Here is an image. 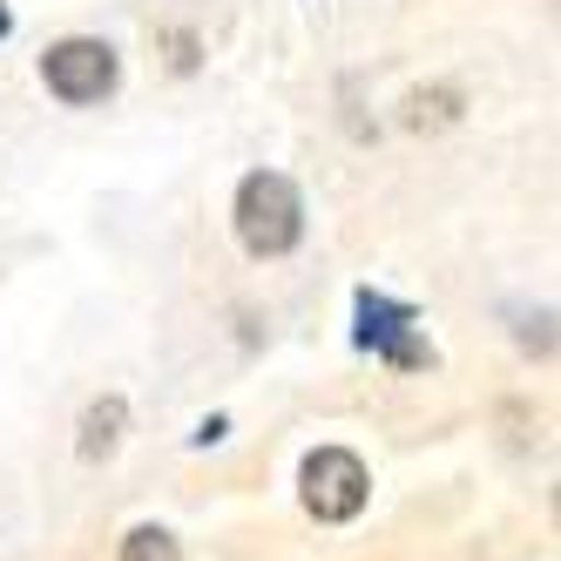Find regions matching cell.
<instances>
[{
    "label": "cell",
    "instance_id": "1",
    "mask_svg": "<svg viewBox=\"0 0 561 561\" xmlns=\"http://www.w3.org/2000/svg\"><path fill=\"white\" fill-rule=\"evenodd\" d=\"M237 244H244L251 257H285L298 251V237H305V196L291 176H277V170H251L244 183H237Z\"/></svg>",
    "mask_w": 561,
    "mask_h": 561
},
{
    "label": "cell",
    "instance_id": "2",
    "mask_svg": "<svg viewBox=\"0 0 561 561\" xmlns=\"http://www.w3.org/2000/svg\"><path fill=\"white\" fill-rule=\"evenodd\" d=\"M352 311H358V332H352V339L366 345V352H379L386 366H399V373L433 366V345L413 332V325H420L413 305H392V298H379V291H358Z\"/></svg>",
    "mask_w": 561,
    "mask_h": 561
},
{
    "label": "cell",
    "instance_id": "3",
    "mask_svg": "<svg viewBox=\"0 0 561 561\" xmlns=\"http://www.w3.org/2000/svg\"><path fill=\"white\" fill-rule=\"evenodd\" d=\"M115 48L108 42H89V34H75V42H55L48 61H42V82L68 102V108H82V102H102L115 89Z\"/></svg>",
    "mask_w": 561,
    "mask_h": 561
},
{
    "label": "cell",
    "instance_id": "4",
    "mask_svg": "<svg viewBox=\"0 0 561 561\" xmlns=\"http://www.w3.org/2000/svg\"><path fill=\"white\" fill-rule=\"evenodd\" d=\"M298 480H305V507H311L318 520H352L358 507H366V494H373L366 460L345 454V447H318Z\"/></svg>",
    "mask_w": 561,
    "mask_h": 561
},
{
    "label": "cell",
    "instance_id": "5",
    "mask_svg": "<svg viewBox=\"0 0 561 561\" xmlns=\"http://www.w3.org/2000/svg\"><path fill=\"white\" fill-rule=\"evenodd\" d=\"M123 426H129V407L123 399H95V407L82 413V460H108L115 454V439H123Z\"/></svg>",
    "mask_w": 561,
    "mask_h": 561
},
{
    "label": "cell",
    "instance_id": "6",
    "mask_svg": "<svg viewBox=\"0 0 561 561\" xmlns=\"http://www.w3.org/2000/svg\"><path fill=\"white\" fill-rule=\"evenodd\" d=\"M123 561H183V548H176L170 528H136V535L123 541Z\"/></svg>",
    "mask_w": 561,
    "mask_h": 561
},
{
    "label": "cell",
    "instance_id": "7",
    "mask_svg": "<svg viewBox=\"0 0 561 561\" xmlns=\"http://www.w3.org/2000/svg\"><path fill=\"white\" fill-rule=\"evenodd\" d=\"M8 34H14V14H8V0H0V42H8Z\"/></svg>",
    "mask_w": 561,
    "mask_h": 561
}]
</instances>
